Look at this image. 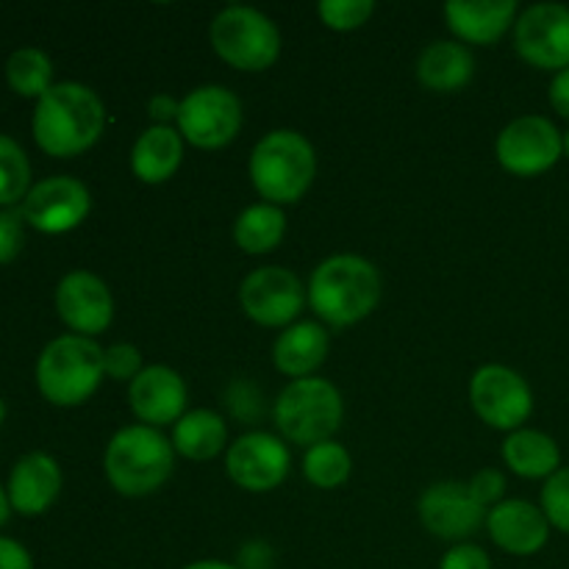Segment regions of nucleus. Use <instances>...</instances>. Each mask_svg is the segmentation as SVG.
Wrapping results in <instances>:
<instances>
[{"label":"nucleus","instance_id":"f257e3e1","mask_svg":"<svg viewBox=\"0 0 569 569\" xmlns=\"http://www.w3.org/2000/svg\"><path fill=\"white\" fill-rule=\"evenodd\" d=\"M103 126V100L78 81L53 83L33 109V139L56 159H70L92 148Z\"/></svg>","mask_w":569,"mask_h":569},{"label":"nucleus","instance_id":"f03ea898","mask_svg":"<svg viewBox=\"0 0 569 569\" xmlns=\"http://www.w3.org/2000/svg\"><path fill=\"white\" fill-rule=\"evenodd\" d=\"M378 300H381V276L376 264L361 256H331L311 272L309 303L328 326H356L376 311Z\"/></svg>","mask_w":569,"mask_h":569},{"label":"nucleus","instance_id":"7ed1b4c3","mask_svg":"<svg viewBox=\"0 0 569 569\" xmlns=\"http://www.w3.org/2000/svg\"><path fill=\"white\" fill-rule=\"evenodd\" d=\"M172 465H176V448L159 428H120L106 445V478L122 498H148L159 492L170 481Z\"/></svg>","mask_w":569,"mask_h":569},{"label":"nucleus","instance_id":"20e7f679","mask_svg":"<svg viewBox=\"0 0 569 569\" xmlns=\"http://www.w3.org/2000/svg\"><path fill=\"white\" fill-rule=\"evenodd\" d=\"M317 176V153L303 133L278 128L259 139L250 153V181L272 206L298 203Z\"/></svg>","mask_w":569,"mask_h":569},{"label":"nucleus","instance_id":"39448f33","mask_svg":"<svg viewBox=\"0 0 569 569\" xmlns=\"http://www.w3.org/2000/svg\"><path fill=\"white\" fill-rule=\"evenodd\" d=\"M103 353L94 339L67 333L44 345L37 361V387L53 406H81L98 392L106 376Z\"/></svg>","mask_w":569,"mask_h":569},{"label":"nucleus","instance_id":"423d86ee","mask_svg":"<svg viewBox=\"0 0 569 569\" xmlns=\"http://www.w3.org/2000/svg\"><path fill=\"white\" fill-rule=\"evenodd\" d=\"M342 395L326 378H300L287 383L276 400V428L295 445H320L342 426Z\"/></svg>","mask_w":569,"mask_h":569},{"label":"nucleus","instance_id":"0eeeda50","mask_svg":"<svg viewBox=\"0 0 569 569\" xmlns=\"http://www.w3.org/2000/svg\"><path fill=\"white\" fill-rule=\"evenodd\" d=\"M211 48L233 70L261 72L281 56V31L259 9L228 6L211 22Z\"/></svg>","mask_w":569,"mask_h":569},{"label":"nucleus","instance_id":"6e6552de","mask_svg":"<svg viewBox=\"0 0 569 569\" xmlns=\"http://www.w3.org/2000/svg\"><path fill=\"white\" fill-rule=\"evenodd\" d=\"M239 128H242V103L231 89L206 83L181 100L178 133L194 148H226L237 139Z\"/></svg>","mask_w":569,"mask_h":569},{"label":"nucleus","instance_id":"1a4fd4ad","mask_svg":"<svg viewBox=\"0 0 569 569\" xmlns=\"http://www.w3.org/2000/svg\"><path fill=\"white\" fill-rule=\"evenodd\" d=\"M476 415L498 431H520L533 411V395L526 378L503 365L478 367L470 381Z\"/></svg>","mask_w":569,"mask_h":569},{"label":"nucleus","instance_id":"9d476101","mask_svg":"<svg viewBox=\"0 0 569 569\" xmlns=\"http://www.w3.org/2000/svg\"><path fill=\"white\" fill-rule=\"evenodd\" d=\"M500 167L511 176L533 178L548 172L565 153V137L548 117L528 114L517 117L515 122L500 131L495 144Z\"/></svg>","mask_w":569,"mask_h":569},{"label":"nucleus","instance_id":"9b49d317","mask_svg":"<svg viewBox=\"0 0 569 569\" xmlns=\"http://www.w3.org/2000/svg\"><path fill=\"white\" fill-rule=\"evenodd\" d=\"M306 287L287 267H259L239 287V303L253 322L264 328H287L306 306Z\"/></svg>","mask_w":569,"mask_h":569},{"label":"nucleus","instance_id":"f8f14e48","mask_svg":"<svg viewBox=\"0 0 569 569\" xmlns=\"http://www.w3.org/2000/svg\"><path fill=\"white\" fill-rule=\"evenodd\" d=\"M515 48L537 70L569 67V6L537 3L515 22Z\"/></svg>","mask_w":569,"mask_h":569},{"label":"nucleus","instance_id":"ddd939ff","mask_svg":"<svg viewBox=\"0 0 569 569\" xmlns=\"http://www.w3.org/2000/svg\"><path fill=\"white\" fill-rule=\"evenodd\" d=\"M289 465H292V456L283 439L267 431L242 433L226 453L231 481L256 495L281 487L289 476Z\"/></svg>","mask_w":569,"mask_h":569},{"label":"nucleus","instance_id":"4468645a","mask_svg":"<svg viewBox=\"0 0 569 569\" xmlns=\"http://www.w3.org/2000/svg\"><path fill=\"white\" fill-rule=\"evenodd\" d=\"M92 209L87 183L72 176H53L33 183L22 198V220L42 233H67L81 226Z\"/></svg>","mask_w":569,"mask_h":569},{"label":"nucleus","instance_id":"2eb2a0df","mask_svg":"<svg viewBox=\"0 0 569 569\" xmlns=\"http://www.w3.org/2000/svg\"><path fill=\"white\" fill-rule=\"evenodd\" d=\"M420 522L428 533L445 542H465L467 537L487 526V509L470 495V487L459 481H439L422 492Z\"/></svg>","mask_w":569,"mask_h":569},{"label":"nucleus","instance_id":"dca6fc26","mask_svg":"<svg viewBox=\"0 0 569 569\" xmlns=\"http://www.w3.org/2000/svg\"><path fill=\"white\" fill-rule=\"evenodd\" d=\"M56 311L78 337H98L114 320V298L103 278L87 270H72L56 287Z\"/></svg>","mask_w":569,"mask_h":569},{"label":"nucleus","instance_id":"f3484780","mask_svg":"<svg viewBox=\"0 0 569 569\" xmlns=\"http://www.w3.org/2000/svg\"><path fill=\"white\" fill-rule=\"evenodd\" d=\"M128 406L142 426H176L187 409V383L172 367H144L128 387Z\"/></svg>","mask_w":569,"mask_h":569},{"label":"nucleus","instance_id":"a211bd4d","mask_svg":"<svg viewBox=\"0 0 569 569\" xmlns=\"http://www.w3.org/2000/svg\"><path fill=\"white\" fill-rule=\"evenodd\" d=\"M487 531L506 553L533 556L548 545L550 522L545 511L528 500H503L487 515Z\"/></svg>","mask_w":569,"mask_h":569},{"label":"nucleus","instance_id":"6ab92c4d","mask_svg":"<svg viewBox=\"0 0 569 569\" xmlns=\"http://www.w3.org/2000/svg\"><path fill=\"white\" fill-rule=\"evenodd\" d=\"M61 492V470L53 456L28 453L11 467L9 503L26 517H37L56 503Z\"/></svg>","mask_w":569,"mask_h":569},{"label":"nucleus","instance_id":"aec40b11","mask_svg":"<svg viewBox=\"0 0 569 569\" xmlns=\"http://www.w3.org/2000/svg\"><path fill=\"white\" fill-rule=\"evenodd\" d=\"M515 0H450L445 6L448 28L461 39V44H495L515 26Z\"/></svg>","mask_w":569,"mask_h":569},{"label":"nucleus","instance_id":"412c9836","mask_svg":"<svg viewBox=\"0 0 569 569\" xmlns=\"http://www.w3.org/2000/svg\"><path fill=\"white\" fill-rule=\"evenodd\" d=\"M328 348H331V339H328L326 328L315 320H303L289 326L276 339L272 361H276L278 372L300 381V378H311V372L322 367Z\"/></svg>","mask_w":569,"mask_h":569},{"label":"nucleus","instance_id":"4be33fe9","mask_svg":"<svg viewBox=\"0 0 569 569\" xmlns=\"http://www.w3.org/2000/svg\"><path fill=\"white\" fill-rule=\"evenodd\" d=\"M476 76V59L470 48L450 39L431 42L417 59V78L431 92H459Z\"/></svg>","mask_w":569,"mask_h":569},{"label":"nucleus","instance_id":"5701e85b","mask_svg":"<svg viewBox=\"0 0 569 569\" xmlns=\"http://www.w3.org/2000/svg\"><path fill=\"white\" fill-rule=\"evenodd\" d=\"M183 161V137L170 126H150L131 150V170L142 183H164Z\"/></svg>","mask_w":569,"mask_h":569},{"label":"nucleus","instance_id":"b1692460","mask_svg":"<svg viewBox=\"0 0 569 569\" xmlns=\"http://www.w3.org/2000/svg\"><path fill=\"white\" fill-rule=\"evenodd\" d=\"M503 461L520 478H550L561 470V450L553 437L533 428H520L503 442Z\"/></svg>","mask_w":569,"mask_h":569},{"label":"nucleus","instance_id":"393cba45","mask_svg":"<svg viewBox=\"0 0 569 569\" xmlns=\"http://www.w3.org/2000/svg\"><path fill=\"white\" fill-rule=\"evenodd\" d=\"M172 448L189 461H209L226 450L228 428L211 409L187 411L172 428Z\"/></svg>","mask_w":569,"mask_h":569},{"label":"nucleus","instance_id":"a878e982","mask_svg":"<svg viewBox=\"0 0 569 569\" xmlns=\"http://www.w3.org/2000/svg\"><path fill=\"white\" fill-rule=\"evenodd\" d=\"M283 233H287V217L281 206L272 203L248 206L233 222V239L250 256L272 253L283 242Z\"/></svg>","mask_w":569,"mask_h":569},{"label":"nucleus","instance_id":"bb28decb","mask_svg":"<svg viewBox=\"0 0 569 569\" xmlns=\"http://www.w3.org/2000/svg\"><path fill=\"white\" fill-rule=\"evenodd\" d=\"M6 81L17 94L39 100L53 87V64L39 48H20L6 61Z\"/></svg>","mask_w":569,"mask_h":569},{"label":"nucleus","instance_id":"cd10ccee","mask_svg":"<svg viewBox=\"0 0 569 569\" xmlns=\"http://www.w3.org/2000/svg\"><path fill=\"white\" fill-rule=\"evenodd\" d=\"M353 472V459H350L348 448L333 439L320 445H311L303 456V476L311 487L317 489H337Z\"/></svg>","mask_w":569,"mask_h":569},{"label":"nucleus","instance_id":"c85d7f7f","mask_svg":"<svg viewBox=\"0 0 569 569\" xmlns=\"http://www.w3.org/2000/svg\"><path fill=\"white\" fill-rule=\"evenodd\" d=\"M31 187V164L20 144L0 133V206H11L26 198Z\"/></svg>","mask_w":569,"mask_h":569},{"label":"nucleus","instance_id":"c756f323","mask_svg":"<svg viewBox=\"0 0 569 569\" xmlns=\"http://www.w3.org/2000/svg\"><path fill=\"white\" fill-rule=\"evenodd\" d=\"M317 11H320V20L331 31L345 33L365 26L372 17V11H376V3L372 0H322Z\"/></svg>","mask_w":569,"mask_h":569},{"label":"nucleus","instance_id":"7c9ffc66","mask_svg":"<svg viewBox=\"0 0 569 569\" xmlns=\"http://www.w3.org/2000/svg\"><path fill=\"white\" fill-rule=\"evenodd\" d=\"M542 511L553 528L569 533V467H561L556 476L545 481Z\"/></svg>","mask_w":569,"mask_h":569},{"label":"nucleus","instance_id":"2f4dec72","mask_svg":"<svg viewBox=\"0 0 569 569\" xmlns=\"http://www.w3.org/2000/svg\"><path fill=\"white\" fill-rule=\"evenodd\" d=\"M103 367H106V376L114 378V381H133V378L144 370L142 353L128 342L111 345V348L103 353Z\"/></svg>","mask_w":569,"mask_h":569},{"label":"nucleus","instance_id":"473e14b6","mask_svg":"<svg viewBox=\"0 0 569 569\" xmlns=\"http://www.w3.org/2000/svg\"><path fill=\"white\" fill-rule=\"evenodd\" d=\"M470 487V495L478 500V503L487 509V506H498L503 503V492H506V478L500 470H481L472 476V481L467 483Z\"/></svg>","mask_w":569,"mask_h":569},{"label":"nucleus","instance_id":"72a5a7b5","mask_svg":"<svg viewBox=\"0 0 569 569\" xmlns=\"http://www.w3.org/2000/svg\"><path fill=\"white\" fill-rule=\"evenodd\" d=\"M22 239V211L0 209V264L20 253Z\"/></svg>","mask_w":569,"mask_h":569},{"label":"nucleus","instance_id":"f704fd0d","mask_svg":"<svg viewBox=\"0 0 569 569\" xmlns=\"http://www.w3.org/2000/svg\"><path fill=\"white\" fill-rule=\"evenodd\" d=\"M439 569H492L487 550L472 542H459L442 556Z\"/></svg>","mask_w":569,"mask_h":569},{"label":"nucleus","instance_id":"c9c22d12","mask_svg":"<svg viewBox=\"0 0 569 569\" xmlns=\"http://www.w3.org/2000/svg\"><path fill=\"white\" fill-rule=\"evenodd\" d=\"M0 569H33V559L17 539L0 537Z\"/></svg>","mask_w":569,"mask_h":569},{"label":"nucleus","instance_id":"e433bc0d","mask_svg":"<svg viewBox=\"0 0 569 569\" xmlns=\"http://www.w3.org/2000/svg\"><path fill=\"white\" fill-rule=\"evenodd\" d=\"M178 111H181V100H176L172 94H153L148 103V114L153 126H170L172 120L178 122Z\"/></svg>","mask_w":569,"mask_h":569},{"label":"nucleus","instance_id":"4c0bfd02","mask_svg":"<svg viewBox=\"0 0 569 569\" xmlns=\"http://www.w3.org/2000/svg\"><path fill=\"white\" fill-rule=\"evenodd\" d=\"M550 103L559 111L561 117L569 120V67L567 70L556 72L553 81H550Z\"/></svg>","mask_w":569,"mask_h":569},{"label":"nucleus","instance_id":"58836bf2","mask_svg":"<svg viewBox=\"0 0 569 569\" xmlns=\"http://www.w3.org/2000/svg\"><path fill=\"white\" fill-rule=\"evenodd\" d=\"M183 569H242L237 565H228V561H214V559H203V561H192Z\"/></svg>","mask_w":569,"mask_h":569},{"label":"nucleus","instance_id":"ea45409f","mask_svg":"<svg viewBox=\"0 0 569 569\" xmlns=\"http://www.w3.org/2000/svg\"><path fill=\"white\" fill-rule=\"evenodd\" d=\"M9 509H11V503H9V492H6V489L0 487V526H3V522L9 520Z\"/></svg>","mask_w":569,"mask_h":569},{"label":"nucleus","instance_id":"a19ab883","mask_svg":"<svg viewBox=\"0 0 569 569\" xmlns=\"http://www.w3.org/2000/svg\"><path fill=\"white\" fill-rule=\"evenodd\" d=\"M3 417H6V406H3V400H0V422H3Z\"/></svg>","mask_w":569,"mask_h":569},{"label":"nucleus","instance_id":"79ce46f5","mask_svg":"<svg viewBox=\"0 0 569 569\" xmlns=\"http://www.w3.org/2000/svg\"><path fill=\"white\" fill-rule=\"evenodd\" d=\"M565 153L569 156V131L565 133Z\"/></svg>","mask_w":569,"mask_h":569}]
</instances>
